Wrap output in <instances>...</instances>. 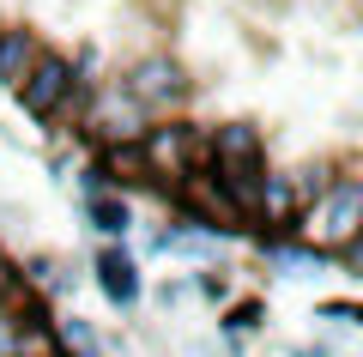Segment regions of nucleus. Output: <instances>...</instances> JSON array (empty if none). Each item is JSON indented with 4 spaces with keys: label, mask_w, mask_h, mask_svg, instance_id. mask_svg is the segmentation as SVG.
I'll return each instance as SVG.
<instances>
[{
    "label": "nucleus",
    "mask_w": 363,
    "mask_h": 357,
    "mask_svg": "<svg viewBox=\"0 0 363 357\" xmlns=\"http://www.w3.org/2000/svg\"><path fill=\"white\" fill-rule=\"evenodd\" d=\"M37 279L49 285V291H73V279H67V273L55 267V260H37Z\"/></svg>",
    "instance_id": "9"
},
{
    "label": "nucleus",
    "mask_w": 363,
    "mask_h": 357,
    "mask_svg": "<svg viewBox=\"0 0 363 357\" xmlns=\"http://www.w3.org/2000/svg\"><path fill=\"white\" fill-rule=\"evenodd\" d=\"M67 97H73V67H67L61 55H37V61H30V73H25V85H18L25 115H30V121H49Z\"/></svg>",
    "instance_id": "1"
},
{
    "label": "nucleus",
    "mask_w": 363,
    "mask_h": 357,
    "mask_svg": "<svg viewBox=\"0 0 363 357\" xmlns=\"http://www.w3.org/2000/svg\"><path fill=\"white\" fill-rule=\"evenodd\" d=\"M30 67V37L25 31H0V85H18Z\"/></svg>",
    "instance_id": "6"
},
{
    "label": "nucleus",
    "mask_w": 363,
    "mask_h": 357,
    "mask_svg": "<svg viewBox=\"0 0 363 357\" xmlns=\"http://www.w3.org/2000/svg\"><path fill=\"white\" fill-rule=\"evenodd\" d=\"M97 285H104V297H109L116 309H133V303H140V267H133L121 248H109V255L97 260Z\"/></svg>",
    "instance_id": "3"
},
{
    "label": "nucleus",
    "mask_w": 363,
    "mask_h": 357,
    "mask_svg": "<svg viewBox=\"0 0 363 357\" xmlns=\"http://www.w3.org/2000/svg\"><path fill=\"white\" fill-rule=\"evenodd\" d=\"M212 158H218V170H242V164H260V133L255 128H218V140H212Z\"/></svg>",
    "instance_id": "5"
},
{
    "label": "nucleus",
    "mask_w": 363,
    "mask_h": 357,
    "mask_svg": "<svg viewBox=\"0 0 363 357\" xmlns=\"http://www.w3.org/2000/svg\"><path fill=\"white\" fill-rule=\"evenodd\" d=\"M357 200H363V188L357 182H333V194H327V212H321V236H351V230H357Z\"/></svg>",
    "instance_id": "4"
},
{
    "label": "nucleus",
    "mask_w": 363,
    "mask_h": 357,
    "mask_svg": "<svg viewBox=\"0 0 363 357\" xmlns=\"http://www.w3.org/2000/svg\"><path fill=\"white\" fill-rule=\"evenodd\" d=\"M85 218L104 230V236H128V206L109 200V194H91V200H85Z\"/></svg>",
    "instance_id": "7"
},
{
    "label": "nucleus",
    "mask_w": 363,
    "mask_h": 357,
    "mask_svg": "<svg viewBox=\"0 0 363 357\" xmlns=\"http://www.w3.org/2000/svg\"><path fill=\"white\" fill-rule=\"evenodd\" d=\"M182 67L176 61H164V55H157V61H140L133 67V79H128V103L133 109H169V103H182Z\"/></svg>",
    "instance_id": "2"
},
{
    "label": "nucleus",
    "mask_w": 363,
    "mask_h": 357,
    "mask_svg": "<svg viewBox=\"0 0 363 357\" xmlns=\"http://www.w3.org/2000/svg\"><path fill=\"white\" fill-rule=\"evenodd\" d=\"M61 339H67V351H79V357H104V345H97V333L85 327V321H61Z\"/></svg>",
    "instance_id": "8"
},
{
    "label": "nucleus",
    "mask_w": 363,
    "mask_h": 357,
    "mask_svg": "<svg viewBox=\"0 0 363 357\" xmlns=\"http://www.w3.org/2000/svg\"><path fill=\"white\" fill-rule=\"evenodd\" d=\"M6 351H13V333H6V327H0V357H6Z\"/></svg>",
    "instance_id": "10"
}]
</instances>
